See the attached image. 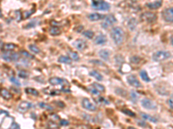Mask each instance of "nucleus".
Masks as SVG:
<instances>
[{
    "instance_id": "obj_11",
    "label": "nucleus",
    "mask_w": 173,
    "mask_h": 129,
    "mask_svg": "<svg viewBox=\"0 0 173 129\" xmlns=\"http://www.w3.org/2000/svg\"><path fill=\"white\" fill-rule=\"evenodd\" d=\"M75 46L78 50L83 51V50H85L88 47V43L83 39H78V40H76L75 41Z\"/></svg>"
},
{
    "instance_id": "obj_44",
    "label": "nucleus",
    "mask_w": 173,
    "mask_h": 129,
    "mask_svg": "<svg viewBox=\"0 0 173 129\" xmlns=\"http://www.w3.org/2000/svg\"><path fill=\"white\" fill-rule=\"evenodd\" d=\"M60 124L61 126H68L69 122H68V121H66V120H61Z\"/></svg>"
},
{
    "instance_id": "obj_12",
    "label": "nucleus",
    "mask_w": 173,
    "mask_h": 129,
    "mask_svg": "<svg viewBox=\"0 0 173 129\" xmlns=\"http://www.w3.org/2000/svg\"><path fill=\"white\" fill-rule=\"evenodd\" d=\"M33 105H32V103L30 102H27V101H23V102H20V104L18 105V110L20 111V112H26L27 110H29L30 108H32Z\"/></svg>"
},
{
    "instance_id": "obj_47",
    "label": "nucleus",
    "mask_w": 173,
    "mask_h": 129,
    "mask_svg": "<svg viewBox=\"0 0 173 129\" xmlns=\"http://www.w3.org/2000/svg\"><path fill=\"white\" fill-rule=\"evenodd\" d=\"M138 124H139V126H140V127H143V128H146V126H145L146 124H145V122H139H139H138Z\"/></svg>"
},
{
    "instance_id": "obj_2",
    "label": "nucleus",
    "mask_w": 173,
    "mask_h": 129,
    "mask_svg": "<svg viewBox=\"0 0 173 129\" xmlns=\"http://www.w3.org/2000/svg\"><path fill=\"white\" fill-rule=\"evenodd\" d=\"M91 5H92V7L94 8V10H97L106 11V10H110V4L107 2H105V1L94 0V1H92Z\"/></svg>"
},
{
    "instance_id": "obj_16",
    "label": "nucleus",
    "mask_w": 173,
    "mask_h": 129,
    "mask_svg": "<svg viewBox=\"0 0 173 129\" xmlns=\"http://www.w3.org/2000/svg\"><path fill=\"white\" fill-rule=\"evenodd\" d=\"M0 96L4 99H5V100H10V99H11V97H12L11 93L8 91V90L4 89V88H1V89H0Z\"/></svg>"
},
{
    "instance_id": "obj_17",
    "label": "nucleus",
    "mask_w": 173,
    "mask_h": 129,
    "mask_svg": "<svg viewBox=\"0 0 173 129\" xmlns=\"http://www.w3.org/2000/svg\"><path fill=\"white\" fill-rule=\"evenodd\" d=\"M105 17V15H102V14H99V13H92L88 15V18L90 19L91 21L93 22H95V21H99V20H101Z\"/></svg>"
},
{
    "instance_id": "obj_45",
    "label": "nucleus",
    "mask_w": 173,
    "mask_h": 129,
    "mask_svg": "<svg viewBox=\"0 0 173 129\" xmlns=\"http://www.w3.org/2000/svg\"><path fill=\"white\" fill-rule=\"evenodd\" d=\"M91 62H93V63H94V64H96V65H98V66H104V64H103L101 61H100V60H91Z\"/></svg>"
},
{
    "instance_id": "obj_42",
    "label": "nucleus",
    "mask_w": 173,
    "mask_h": 129,
    "mask_svg": "<svg viewBox=\"0 0 173 129\" xmlns=\"http://www.w3.org/2000/svg\"><path fill=\"white\" fill-rule=\"evenodd\" d=\"M36 20H37V19H34V20H33L31 23H29V24H28L25 28H26V29H29V28H30V27H31V28H32V27H35V26L37 24V23H35V21H36Z\"/></svg>"
},
{
    "instance_id": "obj_20",
    "label": "nucleus",
    "mask_w": 173,
    "mask_h": 129,
    "mask_svg": "<svg viewBox=\"0 0 173 129\" xmlns=\"http://www.w3.org/2000/svg\"><path fill=\"white\" fill-rule=\"evenodd\" d=\"M61 29L59 27H56V26H52L49 29V33L50 35H52L53 36H57L61 34Z\"/></svg>"
},
{
    "instance_id": "obj_8",
    "label": "nucleus",
    "mask_w": 173,
    "mask_h": 129,
    "mask_svg": "<svg viewBox=\"0 0 173 129\" xmlns=\"http://www.w3.org/2000/svg\"><path fill=\"white\" fill-rule=\"evenodd\" d=\"M82 107L89 111H96L97 110V107L94 103H93L88 98H83L82 101Z\"/></svg>"
},
{
    "instance_id": "obj_14",
    "label": "nucleus",
    "mask_w": 173,
    "mask_h": 129,
    "mask_svg": "<svg viewBox=\"0 0 173 129\" xmlns=\"http://www.w3.org/2000/svg\"><path fill=\"white\" fill-rule=\"evenodd\" d=\"M163 4V2L158 0V1H154V2H149V3H146L145 4V6L150 9V10H158L159 8L162 6Z\"/></svg>"
},
{
    "instance_id": "obj_32",
    "label": "nucleus",
    "mask_w": 173,
    "mask_h": 129,
    "mask_svg": "<svg viewBox=\"0 0 173 129\" xmlns=\"http://www.w3.org/2000/svg\"><path fill=\"white\" fill-rule=\"evenodd\" d=\"M95 101H96V102L100 103V104H108L109 103V102L106 99L104 98V97H100L98 98H96Z\"/></svg>"
},
{
    "instance_id": "obj_38",
    "label": "nucleus",
    "mask_w": 173,
    "mask_h": 129,
    "mask_svg": "<svg viewBox=\"0 0 173 129\" xmlns=\"http://www.w3.org/2000/svg\"><path fill=\"white\" fill-rule=\"evenodd\" d=\"M140 61V58L139 56H133L131 58V62L133 63V64H139Z\"/></svg>"
},
{
    "instance_id": "obj_3",
    "label": "nucleus",
    "mask_w": 173,
    "mask_h": 129,
    "mask_svg": "<svg viewBox=\"0 0 173 129\" xmlns=\"http://www.w3.org/2000/svg\"><path fill=\"white\" fill-rule=\"evenodd\" d=\"M171 58V53L168 51H158L152 54V60L157 62L166 60Z\"/></svg>"
},
{
    "instance_id": "obj_22",
    "label": "nucleus",
    "mask_w": 173,
    "mask_h": 129,
    "mask_svg": "<svg viewBox=\"0 0 173 129\" xmlns=\"http://www.w3.org/2000/svg\"><path fill=\"white\" fill-rule=\"evenodd\" d=\"M89 74H90V76L94 77L95 79H97L99 81L103 80V77H102V75H101L99 72H97V71H92V72H90Z\"/></svg>"
},
{
    "instance_id": "obj_39",
    "label": "nucleus",
    "mask_w": 173,
    "mask_h": 129,
    "mask_svg": "<svg viewBox=\"0 0 173 129\" xmlns=\"http://www.w3.org/2000/svg\"><path fill=\"white\" fill-rule=\"evenodd\" d=\"M122 112L124 113V114H127L129 116H132V117H135V114L133 113V112H132L131 110H129V109H122Z\"/></svg>"
},
{
    "instance_id": "obj_49",
    "label": "nucleus",
    "mask_w": 173,
    "mask_h": 129,
    "mask_svg": "<svg viewBox=\"0 0 173 129\" xmlns=\"http://www.w3.org/2000/svg\"><path fill=\"white\" fill-rule=\"evenodd\" d=\"M171 43H172V45L173 46V35H172V37H171Z\"/></svg>"
},
{
    "instance_id": "obj_1",
    "label": "nucleus",
    "mask_w": 173,
    "mask_h": 129,
    "mask_svg": "<svg viewBox=\"0 0 173 129\" xmlns=\"http://www.w3.org/2000/svg\"><path fill=\"white\" fill-rule=\"evenodd\" d=\"M111 35V38L113 39V42L116 45H121L123 43L124 41V37H125V34L123 29L120 28V27H114L111 29L110 32Z\"/></svg>"
},
{
    "instance_id": "obj_5",
    "label": "nucleus",
    "mask_w": 173,
    "mask_h": 129,
    "mask_svg": "<svg viewBox=\"0 0 173 129\" xmlns=\"http://www.w3.org/2000/svg\"><path fill=\"white\" fill-rule=\"evenodd\" d=\"M157 18H158L157 15L152 13V12H150V11H145V12H144V13H142L140 15L141 21L148 23H154V22H156Z\"/></svg>"
},
{
    "instance_id": "obj_34",
    "label": "nucleus",
    "mask_w": 173,
    "mask_h": 129,
    "mask_svg": "<svg viewBox=\"0 0 173 129\" xmlns=\"http://www.w3.org/2000/svg\"><path fill=\"white\" fill-rule=\"evenodd\" d=\"M35 9H32V10H28V11H25L24 12V14H23V17L26 19V18H29L30 16V15H32L34 12H35Z\"/></svg>"
},
{
    "instance_id": "obj_19",
    "label": "nucleus",
    "mask_w": 173,
    "mask_h": 129,
    "mask_svg": "<svg viewBox=\"0 0 173 129\" xmlns=\"http://www.w3.org/2000/svg\"><path fill=\"white\" fill-rule=\"evenodd\" d=\"M137 25H138V22H137V20H136L135 18H131L128 21L127 26L128 28L130 29V30H134L136 29V27H137Z\"/></svg>"
},
{
    "instance_id": "obj_9",
    "label": "nucleus",
    "mask_w": 173,
    "mask_h": 129,
    "mask_svg": "<svg viewBox=\"0 0 173 129\" xmlns=\"http://www.w3.org/2000/svg\"><path fill=\"white\" fill-rule=\"evenodd\" d=\"M127 80L128 84H130L131 86L133 87H135V88H140L142 86V84H140L139 80L138 79V77L135 75H129L127 77Z\"/></svg>"
},
{
    "instance_id": "obj_46",
    "label": "nucleus",
    "mask_w": 173,
    "mask_h": 129,
    "mask_svg": "<svg viewBox=\"0 0 173 129\" xmlns=\"http://www.w3.org/2000/svg\"><path fill=\"white\" fill-rule=\"evenodd\" d=\"M167 102H168V104H169V106L171 107L173 109V98H170L168 99V101H167Z\"/></svg>"
},
{
    "instance_id": "obj_23",
    "label": "nucleus",
    "mask_w": 173,
    "mask_h": 129,
    "mask_svg": "<svg viewBox=\"0 0 173 129\" xmlns=\"http://www.w3.org/2000/svg\"><path fill=\"white\" fill-rule=\"evenodd\" d=\"M16 47H17V46L13 44V43H6V44H4V46H3V48H4V51H12V50L16 49Z\"/></svg>"
},
{
    "instance_id": "obj_41",
    "label": "nucleus",
    "mask_w": 173,
    "mask_h": 129,
    "mask_svg": "<svg viewBox=\"0 0 173 129\" xmlns=\"http://www.w3.org/2000/svg\"><path fill=\"white\" fill-rule=\"evenodd\" d=\"M131 97H132L133 102H137L139 96H138V94L136 93L135 91H132V92H131Z\"/></svg>"
},
{
    "instance_id": "obj_31",
    "label": "nucleus",
    "mask_w": 173,
    "mask_h": 129,
    "mask_svg": "<svg viewBox=\"0 0 173 129\" xmlns=\"http://www.w3.org/2000/svg\"><path fill=\"white\" fill-rule=\"evenodd\" d=\"M18 77H21V78H28L29 73L26 71H24V70H21V71L18 72Z\"/></svg>"
},
{
    "instance_id": "obj_37",
    "label": "nucleus",
    "mask_w": 173,
    "mask_h": 129,
    "mask_svg": "<svg viewBox=\"0 0 173 129\" xmlns=\"http://www.w3.org/2000/svg\"><path fill=\"white\" fill-rule=\"evenodd\" d=\"M10 81L12 84H14L15 85H17V86H20V85H21L20 82H19V81L15 77H13V76L10 77Z\"/></svg>"
},
{
    "instance_id": "obj_21",
    "label": "nucleus",
    "mask_w": 173,
    "mask_h": 129,
    "mask_svg": "<svg viewBox=\"0 0 173 129\" xmlns=\"http://www.w3.org/2000/svg\"><path fill=\"white\" fill-rule=\"evenodd\" d=\"M141 116H142V118H143V119L146 120V121H149V122H154V123L158 122V120H157L155 117H153V116L150 115V114H145V113H141Z\"/></svg>"
},
{
    "instance_id": "obj_24",
    "label": "nucleus",
    "mask_w": 173,
    "mask_h": 129,
    "mask_svg": "<svg viewBox=\"0 0 173 129\" xmlns=\"http://www.w3.org/2000/svg\"><path fill=\"white\" fill-rule=\"evenodd\" d=\"M139 75H140V77L142 78V80H144L145 82H150L151 81L150 77H149L148 74H147V72H146L145 70L140 71V72H139Z\"/></svg>"
},
{
    "instance_id": "obj_30",
    "label": "nucleus",
    "mask_w": 173,
    "mask_h": 129,
    "mask_svg": "<svg viewBox=\"0 0 173 129\" xmlns=\"http://www.w3.org/2000/svg\"><path fill=\"white\" fill-rule=\"evenodd\" d=\"M29 48L31 52H33L34 53H40V49L38 48L37 46L34 45V44H30L29 45Z\"/></svg>"
},
{
    "instance_id": "obj_27",
    "label": "nucleus",
    "mask_w": 173,
    "mask_h": 129,
    "mask_svg": "<svg viewBox=\"0 0 173 129\" xmlns=\"http://www.w3.org/2000/svg\"><path fill=\"white\" fill-rule=\"evenodd\" d=\"M68 57L70 58L71 60H79V55L76 52L74 51H69L68 52Z\"/></svg>"
},
{
    "instance_id": "obj_15",
    "label": "nucleus",
    "mask_w": 173,
    "mask_h": 129,
    "mask_svg": "<svg viewBox=\"0 0 173 129\" xmlns=\"http://www.w3.org/2000/svg\"><path fill=\"white\" fill-rule=\"evenodd\" d=\"M106 42V37L102 34H100L94 39V43L96 45H104Z\"/></svg>"
},
{
    "instance_id": "obj_29",
    "label": "nucleus",
    "mask_w": 173,
    "mask_h": 129,
    "mask_svg": "<svg viewBox=\"0 0 173 129\" xmlns=\"http://www.w3.org/2000/svg\"><path fill=\"white\" fill-rule=\"evenodd\" d=\"M82 35L85 36V37H87L88 39H92L93 37H94V32L91 30L84 31V32L82 33Z\"/></svg>"
},
{
    "instance_id": "obj_6",
    "label": "nucleus",
    "mask_w": 173,
    "mask_h": 129,
    "mask_svg": "<svg viewBox=\"0 0 173 129\" xmlns=\"http://www.w3.org/2000/svg\"><path fill=\"white\" fill-rule=\"evenodd\" d=\"M162 18L166 23H173V7L165 9L162 11Z\"/></svg>"
},
{
    "instance_id": "obj_40",
    "label": "nucleus",
    "mask_w": 173,
    "mask_h": 129,
    "mask_svg": "<svg viewBox=\"0 0 173 129\" xmlns=\"http://www.w3.org/2000/svg\"><path fill=\"white\" fill-rule=\"evenodd\" d=\"M48 128L49 129H56L58 128V125H56L54 122H49L48 123Z\"/></svg>"
},
{
    "instance_id": "obj_50",
    "label": "nucleus",
    "mask_w": 173,
    "mask_h": 129,
    "mask_svg": "<svg viewBox=\"0 0 173 129\" xmlns=\"http://www.w3.org/2000/svg\"><path fill=\"white\" fill-rule=\"evenodd\" d=\"M127 129H136L135 128H132V127H129Z\"/></svg>"
},
{
    "instance_id": "obj_18",
    "label": "nucleus",
    "mask_w": 173,
    "mask_h": 129,
    "mask_svg": "<svg viewBox=\"0 0 173 129\" xmlns=\"http://www.w3.org/2000/svg\"><path fill=\"white\" fill-rule=\"evenodd\" d=\"M100 57L104 60H109V56H110V52L106 49H102L99 52Z\"/></svg>"
},
{
    "instance_id": "obj_36",
    "label": "nucleus",
    "mask_w": 173,
    "mask_h": 129,
    "mask_svg": "<svg viewBox=\"0 0 173 129\" xmlns=\"http://www.w3.org/2000/svg\"><path fill=\"white\" fill-rule=\"evenodd\" d=\"M88 91H89L91 94H93V95H98V94H100V92L96 91L95 88H94V87L92 86V84H91L90 86L88 87Z\"/></svg>"
},
{
    "instance_id": "obj_33",
    "label": "nucleus",
    "mask_w": 173,
    "mask_h": 129,
    "mask_svg": "<svg viewBox=\"0 0 173 129\" xmlns=\"http://www.w3.org/2000/svg\"><path fill=\"white\" fill-rule=\"evenodd\" d=\"M39 106L43 108H45L47 110H53V107L50 106L49 104H47V103H44V102H40L39 103Z\"/></svg>"
},
{
    "instance_id": "obj_10",
    "label": "nucleus",
    "mask_w": 173,
    "mask_h": 129,
    "mask_svg": "<svg viewBox=\"0 0 173 129\" xmlns=\"http://www.w3.org/2000/svg\"><path fill=\"white\" fill-rule=\"evenodd\" d=\"M141 106L146 109H155L157 108V104L148 98H144L141 100Z\"/></svg>"
},
{
    "instance_id": "obj_28",
    "label": "nucleus",
    "mask_w": 173,
    "mask_h": 129,
    "mask_svg": "<svg viewBox=\"0 0 173 129\" xmlns=\"http://www.w3.org/2000/svg\"><path fill=\"white\" fill-rule=\"evenodd\" d=\"M25 92H26L27 94L32 95V96H38V95H39V92H38L37 90L33 89V88H26V89H25Z\"/></svg>"
},
{
    "instance_id": "obj_48",
    "label": "nucleus",
    "mask_w": 173,
    "mask_h": 129,
    "mask_svg": "<svg viewBox=\"0 0 173 129\" xmlns=\"http://www.w3.org/2000/svg\"><path fill=\"white\" fill-rule=\"evenodd\" d=\"M3 46H4V42L2 41V40H0V49L3 48Z\"/></svg>"
},
{
    "instance_id": "obj_43",
    "label": "nucleus",
    "mask_w": 173,
    "mask_h": 129,
    "mask_svg": "<svg viewBox=\"0 0 173 129\" xmlns=\"http://www.w3.org/2000/svg\"><path fill=\"white\" fill-rule=\"evenodd\" d=\"M10 129H21V128H20V127H19V125H18L17 123L13 122V123L11 124V126H10Z\"/></svg>"
},
{
    "instance_id": "obj_4",
    "label": "nucleus",
    "mask_w": 173,
    "mask_h": 129,
    "mask_svg": "<svg viewBox=\"0 0 173 129\" xmlns=\"http://www.w3.org/2000/svg\"><path fill=\"white\" fill-rule=\"evenodd\" d=\"M2 58L5 61L10 62V61H17L19 60L20 57L19 54L14 53L12 51H4L2 53Z\"/></svg>"
},
{
    "instance_id": "obj_13",
    "label": "nucleus",
    "mask_w": 173,
    "mask_h": 129,
    "mask_svg": "<svg viewBox=\"0 0 173 129\" xmlns=\"http://www.w3.org/2000/svg\"><path fill=\"white\" fill-rule=\"evenodd\" d=\"M49 84L51 85H62V84H68V81L61 78V77H51L49 80Z\"/></svg>"
},
{
    "instance_id": "obj_7",
    "label": "nucleus",
    "mask_w": 173,
    "mask_h": 129,
    "mask_svg": "<svg viewBox=\"0 0 173 129\" xmlns=\"http://www.w3.org/2000/svg\"><path fill=\"white\" fill-rule=\"evenodd\" d=\"M115 23H116L115 16L112 14H109V15H107V16H106L104 22L101 23V26L103 29H108L109 27H111Z\"/></svg>"
},
{
    "instance_id": "obj_25",
    "label": "nucleus",
    "mask_w": 173,
    "mask_h": 129,
    "mask_svg": "<svg viewBox=\"0 0 173 129\" xmlns=\"http://www.w3.org/2000/svg\"><path fill=\"white\" fill-rule=\"evenodd\" d=\"M58 61H59L60 63H62V64H70V63H71L70 58H69L68 56H63V55L59 57Z\"/></svg>"
},
{
    "instance_id": "obj_26",
    "label": "nucleus",
    "mask_w": 173,
    "mask_h": 129,
    "mask_svg": "<svg viewBox=\"0 0 173 129\" xmlns=\"http://www.w3.org/2000/svg\"><path fill=\"white\" fill-rule=\"evenodd\" d=\"M92 86L94 88H95V90L97 91H99L100 93V92H105V87L103 85H101L100 84H97V83H94L92 84Z\"/></svg>"
},
{
    "instance_id": "obj_35",
    "label": "nucleus",
    "mask_w": 173,
    "mask_h": 129,
    "mask_svg": "<svg viewBox=\"0 0 173 129\" xmlns=\"http://www.w3.org/2000/svg\"><path fill=\"white\" fill-rule=\"evenodd\" d=\"M20 53L23 55L24 58H27V59H34V57L31 55V54H30V53H28L27 51H24V50H22L21 52H20Z\"/></svg>"
}]
</instances>
